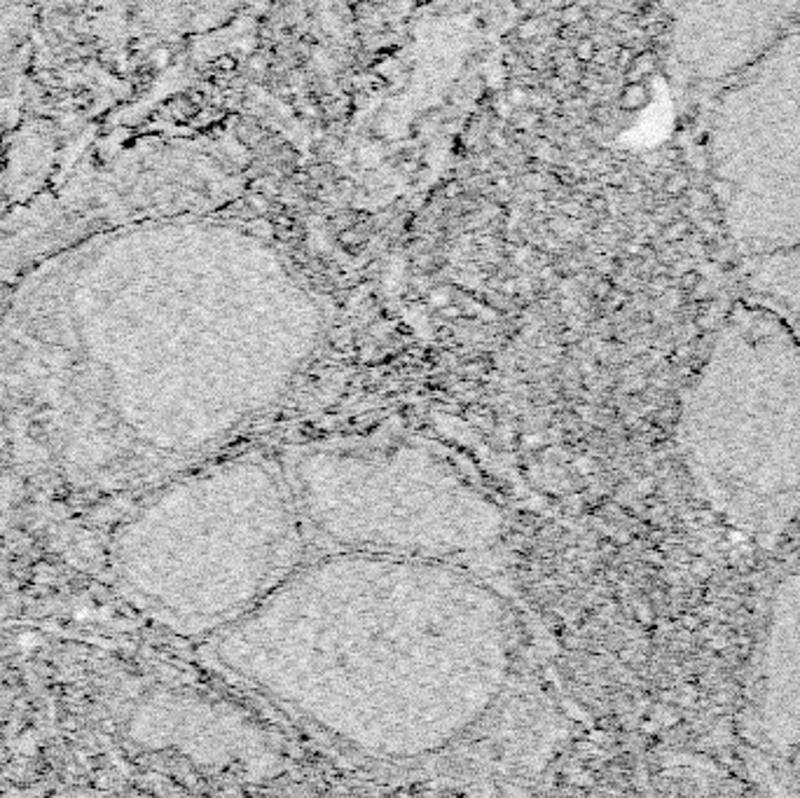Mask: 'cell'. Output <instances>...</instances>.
<instances>
[{
  "label": "cell",
  "mask_w": 800,
  "mask_h": 798,
  "mask_svg": "<svg viewBox=\"0 0 800 798\" xmlns=\"http://www.w3.org/2000/svg\"><path fill=\"white\" fill-rule=\"evenodd\" d=\"M747 295L775 312L800 345V244L749 258Z\"/></svg>",
  "instance_id": "obj_8"
},
{
  "label": "cell",
  "mask_w": 800,
  "mask_h": 798,
  "mask_svg": "<svg viewBox=\"0 0 800 798\" xmlns=\"http://www.w3.org/2000/svg\"><path fill=\"white\" fill-rule=\"evenodd\" d=\"M594 52H596V43L589 36L578 38V43L573 45V57L575 61H580V64H589V61L594 59Z\"/></svg>",
  "instance_id": "obj_13"
},
{
  "label": "cell",
  "mask_w": 800,
  "mask_h": 798,
  "mask_svg": "<svg viewBox=\"0 0 800 798\" xmlns=\"http://www.w3.org/2000/svg\"><path fill=\"white\" fill-rule=\"evenodd\" d=\"M688 187H691V178H688L686 171H672L669 178L665 180L662 190L669 194V197H681V194L688 192Z\"/></svg>",
  "instance_id": "obj_11"
},
{
  "label": "cell",
  "mask_w": 800,
  "mask_h": 798,
  "mask_svg": "<svg viewBox=\"0 0 800 798\" xmlns=\"http://www.w3.org/2000/svg\"><path fill=\"white\" fill-rule=\"evenodd\" d=\"M686 232H688V222L679 218V220L667 222L665 230H662V237L667 241H676V239H681V237H686Z\"/></svg>",
  "instance_id": "obj_14"
},
{
  "label": "cell",
  "mask_w": 800,
  "mask_h": 798,
  "mask_svg": "<svg viewBox=\"0 0 800 798\" xmlns=\"http://www.w3.org/2000/svg\"><path fill=\"white\" fill-rule=\"evenodd\" d=\"M632 24H634V15H627V12H615V15L611 17V22H608L611 29L618 31V33H625Z\"/></svg>",
  "instance_id": "obj_16"
},
{
  "label": "cell",
  "mask_w": 800,
  "mask_h": 798,
  "mask_svg": "<svg viewBox=\"0 0 800 798\" xmlns=\"http://www.w3.org/2000/svg\"><path fill=\"white\" fill-rule=\"evenodd\" d=\"M561 208H564L566 215H573V218H578V215L582 213V206L578 204V201H566V204H561Z\"/></svg>",
  "instance_id": "obj_24"
},
{
  "label": "cell",
  "mask_w": 800,
  "mask_h": 798,
  "mask_svg": "<svg viewBox=\"0 0 800 798\" xmlns=\"http://www.w3.org/2000/svg\"><path fill=\"white\" fill-rule=\"evenodd\" d=\"M580 143H582V138H580L578 134H571V136H566V145H568V148H578Z\"/></svg>",
  "instance_id": "obj_27"
},
{
  "label": "cell",
  "mask_w": 800,
  "mask_h": 798,
  "mask_svg": "<svg viewBox=\"0 0 800 798\" xmlns=\"http://www.w3.org/2000/svg\"><path fill=\"white\" fill-rule=\"evenodd\" d=\"M634 50L632 47H620V50L615 52V66L620 68L622 73H627V68L632 66V61H634Z\"/></svg>",
  "instance_id": "obj_17"
},
{
  "label": "cell",
  "mask_w": 800,
  "mask_h": 798,
  "mask_svg": "<svg viewBox=\"0 0 800 798\" xmlns=\"http://www.w3.org/2000/svg\"><path fill=\"white\" fill-rule=\"evenodd\" d=\"M655 52H651V50H646V52H641V54H636L634 57V61H632V66L627 68V78L629 80H644L646 75H651L653 73V68H655ZM627 80V82H629Z\"/></svg>",
  "instance_id": "obj_10"
},
{
  "label": "cell",
  "mask_w": 800,
  "mask_h": 798,
  "mask_svg": "<svg viewBox=\"0 0 800 798\" xmlns=\"http://www.w3.org/2000/svg\"><path fill=\"white\" fill-rule=\"evenodd\" d=\"M536 33H538V22H536V19H526V22H522V26L517 29L519 40H531L533 36H536Z\"/></svg>",
  "instance_id": "obj_18"
},
{
  "label": "cell",
  "mask_w": 800,
  "mask_h": 798,
  "mask_svg": "<svg viewBox=\"0 0 800 798\" xmlns=\"http://www.w3.org/2000/svg\"><path fill=\"white\" fill-rule=\"evenodd\" d=\"M707 166L730 187L721 220L747 258L800 244V22L728 80L709 120Z\"/></svg>",
  "instance_id": "obj_5"
},
{
  "label": "cell",
  "mask_w": 800,
  "mask_h": 798,
  "mask_svg": "<svg viewBox=\"0 0 800 798\" xmlns=\"http://www.w3.org/2000/svg\"><path fill=\"white\" fill-rule=\"evenodd\" d=\"M679 450L707 503L761 545L800 510V345L751 298L716 328L679 412Z\"/></svg>",
  "instance_id": "obj_2"
},
{
  "label": "cell",
  "mask_w": 800,
  "mask_h": 798,
  "mask_svg": "<svg viewBox=\"0 0 800 798\" xmlns=\"http://www.w3.org/2000/svg\"><path fill=\"white\" fill-rule=\"evenodd\" d=\"M461 190H463V185L459 183V180H452V183H447V187H445V197H459L461 194Z\"/></svg>",
  "instance_id": "obj_25"
},
{
  "label": "cell",
  "mask_w": 800,
  "mask_h": 798,
  "mask_svg": "<svg viewBox=\"0 0 800 798\" xmlns=\"http://www.w3.org/2000/svg\"><path fill=\"white\" fill-rule=\"evenodd\" d=\"M651 101V89L644 80H629L620 92V108L636 113Z\"/></svg>",
  "instance_id": "obj_9"
},
{
  "label": "cell",
  "mask_w": 800,
  "mask_h": 798,
  "mask_svg": "<svg viewBox=\"0 0 800 798\" xmlns=\"http://www.w3.org/2000/svg\"><path fill=\"white\" fill-rule=\"evenodd\" d=\"M286 475L300 515L342 550L454 562L503 531L491 496L424 445H319Z\"/></svg>",
  "instance_id": "obj_4"
},
{
  "label": "cell",
  "mask_w": 800,
  "mask_h": 798,
  "mask_svg": "<svg viewBox=\"0 0 800 798\" xmlns=\"http://www.w3.org/2000/svg\"><path fill=\"white\" fill-rule=\"evenodd\" d=\"M215 66L220 68V71H234L236 68V59L234 57H220L215 61Z\"/></svg>",
  "instance_id": "obj_23"
},
{
  "label": "cell",
  "mask_w": 800,
  "mask_h": 798,
  "mask_svg": "<svg viewBox=\"0 0 800 798\" xmlns=\"http://www.w3.org/2000/svg\"><path fill=\"white\" fill-rule=\"evenodd\" d=\"M625 190H627L629 194H641L646 190V183H644L641 178L634 176V178H629L627 183H625Z\"/></svg>",
  "instance_id": "obj_21"
},
{
  "label": "cell",
  "mask_w": 800,
  "mask_h": 798,
  "mask_svg": "<svg viewBox=\"0 0 800 798\" xmlns=\"http://www.w3.org/2000/svg\"><path fill=\"white\" fill-rule=\"evenodd\" d=\"M587 208L592 213H604L608 208V201H606V197H604V194H592V197L587 199Z\"/></svg>",
  "instance_id": "obj_19"
},
{
  "label": "cell",
  "mask_w": 800,
  "mask_h": 798,
  "mask_svg": "<svg viewBox=\"0 0 800 798\" xmlns=\"http://www.w3.org/2000/svg\"><path fill=\"white\" fill-rule=\"evenodd\" d=\"M798 17L800 0H679L672 57L693 82H726L761 59Z\"/></svg>",
  "instance_id": "obj_6"
},
{
  "label": "cell",
  "mask_w": 800,
  "mask_h": 798,
  "mask_svg": "<svg viewBox=\"0 0 800 798\" xmlns=\"http://www.w3.org/2000/svg\"><path fill=\"white\" fill-rule=\"evenodd\" d=\"M592 61H594L596 66H608L611 64V52L608 50H599V47H596Z\"/></svg>",
  "instance_id": "obj_22"
},
{
  "label": "cell",
  "mask_w": 800,
  "mask_h": 798,
  "mask_svg": "<svg viewBox=\"0 0 800 798\" xmlns=\"http://www.w3.org/2000/svg\"><path fill=\"white\" fill-rule=\"evenodd\" d=\"M300 517L288 475L265 459L192 475L145 515L140 594L180 630H227L295 569Z\"/></svg>",
  "instance_id": "obj_3"
},
{
  "label": "cell",
  "mask_w": 800,
  "mask_h": 798,
  "mask_svg": "<svg viewBox=\"0 0 800 798\" xmlns=\"http://www.w3.org/2000/svg\"><path fill=\"white\" fill-rule=\"evenodd\" d=\"M695 281H698V274H686L684 277V286H695Z\"/></svg>",
  "instance_id": "obj_28"
},
{
  "label": "cell",
  "mask_w": 800,
  "mask_h": 798,
  "mask_svg": "<svg viewBox=\"0 0 800 798\" xmlns=\"http://www.w3.org/2000/svg\"><path fill=\"white\" fill-rule=\"evenodd\" d=\"M335 187H337V190H340V192H351V190H356V183H354V180H351V178H340V180H337V183H335Z\"/></svg>",
  "instance_id": "obj_26"
},
{
  "label": "cell",
  "mask_w": 800,
  "mask_h": 798,
  "mask_svg": "<svg viewBox=\"0 0 800 798\" xmlns=\"http://www.w3.org/2000/svg\"><path fill=\"white\" fill-rule=\"evenodd\" d=\"M688 199H691V204L695 206V208H709V206H714V199H712V194H709V190H695V187H688Z\"/></svg>",
  "instance_id": "obj_15"
},
{
  "label": "cell",
  "mask_w": 800,
  "mask_h": 798,
  "mask_svg": "<svg viewBox=\"0 0 800 798\" xmlns=\"http://www.w3.org/2000/svg\"><path fill=\"white\" fill-rule=\"evenodd\" d=\"M218 656L309 728L382 761L426 759L508 691V604L454 562L342 550L295 566Z\"/></svg>",
  "instance_id": "obj_1"
},
{
  "label": "cell",
  "mask_w": 800,
  "mask_h": 798,
  "mask_svg": "<svg viewBox=\"0 0 800 798\" xmlns=\"http://www.w3.org/2000/svg\"><path fill=\"white\" fill-rule=\"evenodd\" d=\"M747 735L772 752L800 749V559L779 580L747 686Z\"/></svg>",
  "instance_id": "obj_7"
},
{
  "label": "cell",
  "mask_w": 800,
  "mask_h": 798,
  "mask_svg": "<svg viewBox=\"0 0 800 798\" xmlns=\"http://www.w3.org/2000/svg\"><path fill=\"white\" fill-rule=\"evenodd\" d=\"M613 15H615V12H613V10H608V8H594L587 17L592 19V22L608 24V22H611V17H613Z\"/></svg>",
  "instance_id": "obj_20"
},
{
  "label": "cell",
  "mask_w": 800,
  "mask_h": 798,
  "mask_svg": "<svg viewBox=\"0 0 800 798\" xmlns=\"http://www.w3.org/2000/svg\"><path fill=\"white\" fill-rule=\"evenodd\" d=\"M587 17V10L580 3H568L559 10V22L564 26H578Z\"/></svg>",
  "instance_id": "obj_12"
}]
</instances>
